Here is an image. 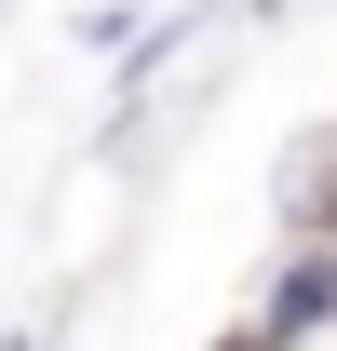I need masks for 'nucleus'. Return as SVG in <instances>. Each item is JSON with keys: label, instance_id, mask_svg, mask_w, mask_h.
Listing matches in <instances>:
<instances>
[{"label": "nucleus", "instance_id": "obj_1", "mask_svg": "<svg viewBox=\"0 0 337 351\" xmlns=\"http://www.w3.org/2000/svg\"><path fill=\"white\" fill-rule=\"evenodd\" d=\"M243 338L256 351H337V243H284V270H270Z\"/></svg>", "mask_w": 337, "mask_h": 351}, {"label": "nucleus", "instance_id": "obj_2", "mask_svg": "<svg viewBox=\"0 0 337 351\" xmlns=\"http://www.w3.org/2000/svg\"><path fill=\"white\" fill-rule=\"evenodd\" d=\"M284 243H337V122L284 149Z\"/></svg>", "mask_w": 337, "mask_h": 351}, {"label": "nucleus", "instance_id": "obj_3", "mask_svg": "<svg viewBox=\"0 0 337 351\" xmlns=\"http://www.w3.org/2000/svg\"><path fill=\"white\" fill-rule=\"evenodd\" d=\"M0 351H54V324H0Z\"/></svg>", "mask_w": 337, "mask_h": 351}]
</instances>
